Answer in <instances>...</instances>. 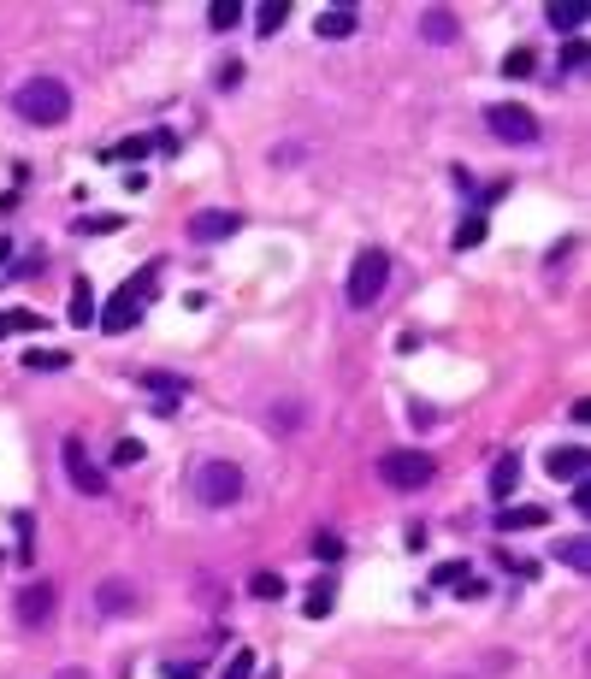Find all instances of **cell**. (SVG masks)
<instances>
[{
  "label": "cell",
  "mask_w": 591,
  "mask_h": 679,
  "mask_svg": "<svg viewBox=\"0 0 591 679\" xmlns=\"http://www.w3.org/2000/svg\"><path fill=\"white\" fill-rule=\"evenodd\" d=\"M12 113L24 124H66L71 119V89L60 83V77H30V83H18L12 89Z\"/></svg>",
  "instance_id": "obj_1"
},
{
  "label": "cell",
  "mask_w": 591,
  "mask_h": 679,
  "mask_svg": "<svg viewBox=\"0 0 591 679\" xmlns=\"http://www.w3.org/2000/svg\"><path fill=\"white\" fill-rule=\"evenodd\" d=\"M154 290H160V260H148L131 284H119V296H113V302H107V313H101V331H113V337H119V331H131L136 319L148 313Z\"/></svg>",
  "instance_id": "obj_2"
},
{
  "label": "cell",
  "mask_w": 591,
  "mask_h": 679,
  "mask_svg": "<svg viewBox=\"0 0 591 679\" xmlns=\"http://www.w3.org/2000/svg\"><path fill=\"white\" fill-rule=\"evenodd\" d=\"M190 491H196L201 508H231L237 496H243V467L237 461H201L196 473H190Z\"/></svg>",
  "instance_id": "obj_3"
},
{
  "label": "cell",
  "mask_w": 591,
  "mask_h": 679,
  "mask_svg": "<svg viewBox=\"0 0 591 679\" xmlns=\"http://www.w3.org/2000/svg\"><path fill=\"white\" fill-rule=\"evenodd\" d=\"M391 284V254L385 248H361L349 266V308H373Z\"/></svg>",
  "instance_id": "obj_4"
},
{
  "label": "cell",
  "mask_w": 591,
  "mask_h": 679,
  "mask_svg": "<svg viewBox=\"0 0 591 679\" xmlns=\"http://www.w3.org/2000/svg\"><path fill=\"white\" fill-rule=\"evenodd\" d=\"M432 473H438V467H432V455H426V449H391V455H385V461H379V479H385V485H391V491H426V485H432Z\"/></svg>",
  "instance_id": "obj_5"
},
{
  "label": "cell",
  "mask_w": 591,
  "mask_h": 679,
  "mask_svg": "<svg viewBox=\"0 0 591 679\" xmlns=\"http://www.w3.org/2000/svg\"><path fill=\"white\" fill-rule=\"evenodd\" d=\"M485 130L497 136V142H538V113L532 107H521V101H491L485 107Z\"/></svg>",
  "instance_id": "obj_6"
},
{
  "label": "cell",
  "mask_w": 591,
  "mask_h": 679,
  "mask_svg": "<svg viewBox=\"0 0 591 679\" xmlns=\"http://www.w3.org/2000/svg\"><path fill=\"white\" fill-rule=\"evenodd\" d=\"M66 479H71V491H83V496H107V473L89 461V449H83V437H66Z\"/></svg>",
  "instance_id": "obj_7"
},
{
  "label": "cell",
  "mask_w": 591,
  "mask_h": 679,
  "mask_svg": "<svg viewBox=\"0 0 591 679\" xmlns=\"http://www.w3.org/2000/svg\"><path fill=\"white\" fill-rule=\"evenodd\" d=\"M237 213H225V207H207V213H196L190 219V243H201V248H213V243H225V237H237Z\"/></svg>",
  "instance_id": "obj_8"
},
{
  "label": "cell",
  "mask_w": 591,
  "mask_h": 679,
  "mask_svg": "<svg viewBox=\"0 0 591 679\" xmlns=\"http://www.w3.org/2000/svg\"><path fill=\"white\" fill-rule=\"evenodd\" d=\"M18 620H24V626H48V620H54V585H48V579H36V585L18 591Z\"/></svg>",
  "instance_id": "obj_9"
},
{
  "label": "cell",
  "mask_w": 591,
  "mask_h": 679,
  "mask_svg": "<svg viewBox=\"0 0 591 679\" xmlns=\"http://www.w3.org/2000/svg\"><path fill=\"white\" fill-rule=\"evenodd\" d=\"M95 603H101V615H107V620L131 615V609H136V585H131V579H101V585H95Z\"/></svg>",
  "instance_id": "obj_10"
},
{
  "label": "cell",
  "mask_w": 591,
  "mask_h": 679,
  "mask_svg": "<svg viewBox=\"0 0 591 679\" xmlns=\"http://www.w3.org/2000/svg\"><path fill=\"white\" fill-rule=\"evenodd\" d=\"M420 36H426L432 48H450V42H456V12H450V6H426V12H420Z\"/></svg>",
  "instance_id": "obj_11"
},
{
  "label": "cell",
  "mask_w": 591,
  "mask_h": 679,
  "mask_svg": "<svg viewBox=\"0 0 591 679\" xmlns=\"http://www.w3.org/2000/svg\"><path fill=\"white\" fill-rule=\"evenodd\" d=\"M532 526H550V508H532V502L497 508V532H532Z\"/></svg>",
  "instance_id": "obj_12"
},
{
  "label": "cell",
  "mask_w": 591,
  "mask_h": 679,
  "mask_svg": "<svg viewBox=\"0 0 591 679\" xmlns=\"http://www.w3.org/2000/svg\"><path fill=\"white\" fill-rule=\"evenodd\" d=\"M314 30H320V36H326V42H349V36H355V30H361V24H355V6H326V12H320V24H314Z\"/></svg>",
  "instance_id": "obj_13"
},
{
  "label": "cell",
  "mask_w": 591,
  "mask_h": 679,
  "mask_svg": "<svg viewBox=\"0 0 591 679\" xmlns=\"http://www.w3.org/2000/svg\"><path fill=\"white\" fill-rule=\"evenodd\" d=\"M550 479L556 485H580L586 479V449H556L550 455Z\"/></svg>",
  "instance_id": "obj_14"
},
{
  "label": "cell",
  "mask_w": 591,
  "mask_h": 679,
  "mask_svg": "<svg viewBox=\"0 0 591 679\" xmlns=\"http://www.w3.org/2000/svg\"><path fill=\"white\" fill-rule=\"evenodd\" d=\"M142 390H154V402H184V378L178 372H142Z\"/></svg>",
  "instance_id": "obj_15"
},
{
  "label": "cell",
  "mask_w": 591,
  "mask_h": 679,
  "mask_svg": "<svg viewBox=\"0 0 591 679\" xmlns=\"http://www.w3.org/2000/svg\"><path fill=\"white\" fill-rule=\"evenodd\" d=\"M515 485H521V461H515V455H503V461L491 467V496H497V502H509V496H515Z\"/></svg>",
  "instance_id": "obj_16"
},
{
  "label": "cell",
  "mask_w": 591,
  "mask_h": 679,
  "mask_svg": "<svg viewBox=\"0 0 591 679\" xmlns=\"http://www.w3.org/2000/svg\"><path fill=\"white\" fill-rule=\"evenodd\" d=\"M544 18H550L556 30H586V6H574V0H550Z\"/></svg>",
  "instance_id": "obj_17"
},
{
  "label": "cell",
  "mask_w": 591,
  "mask_h": 679,
  "mask_svg": "<svg viewBox=\"0 0 591 679\" xmlns=\"http://www.w3.org/2000/svg\"><path fill=\"white\" fill-rule=\"evenodd\" d=\"M89 319H101L95 290H89V284H71V325H89Z\"/></svg>",
  "instance_id": "obj_18"
},
{
  "label": "cell",
  "mask_w": 591,
  "mask_h": 679,
  "mask_svg": "<svg viewBox=\"0 0 591 679\" xmlns=\"http://www.w3.org/2000/svg\"><path fill=\"white\" fill-rule=\"evenodd\" d=\"M556 556H562V567L586 573V567H591V544H586V538H562V544H556Z\"/></svg>",
  "instance_id": "obj_19"
},
{
  "label": "cell",
  "mask_w": 591,
  "mask_h": 679,
  "mask_svg": "<svg viewBox=\"0 0 591 679\" xmlns=\"http://www.w3.org/2000/svg\"><path fill=\"white\" fill-rule=\"evenodd\" d=\"M284 18H290V0H266V6H255V30H261V36H272Z\"/></svg>",
  "instance_id": "obj_20"
},
{
  "label": "cell",
  "mask_w": 591,
  "mask_h": 679,
  "mask_svg": "<svg viewBox=\"0 0 591 679\" xmlns=\"http://www.w3.org/2000/svg\"><path fill=\"white\" fill-rule=\"evenodd\" d=\"M207 24H213V30H237V24H243V6H237V0H213V6H207Z\"/></svg>",
  "instance_id": "obj_21"
},
{
  "label": "cell",
  "mask_w": 591,
  "mask_h": 679,
  "mask_svg": "<svg viewBox=\"0 0 591 679\" xmlns=\"http://www.w3.org/2000/svg\"><path fill=\"white\" fill-rule=\"evenodd\" d=\"M119 225H125L119 213H83V219H77V231H83V237H113Z\"/></svg>",
  "instance_id": "obj_22"
},
{
  "label": "cell",
  "mask_w": 591,
  "mask_h": 679,
  "mask_svg": "<svg viewBox=\"0 0 591 679\" xmlns=\"http://www.w3.org/2000/svg\"><path fill=\"white\" fill-rule=\"evenodd\" d=\"M479 243H485V213H467L456 225V248L467 254V248H479Z\"/></svg>",
  "instance_id": "obj_23"
},
{
  "label": "cell",
  "mask_w": 591,
  "mask_h": 679,
  "mask_svg": "<svg viewBox=\"0 0 591 679\" xmlns=\"http://www.w3.org/2000/svg\"><path fill=\"white\" fill-rule=\"evenodd\" d=\"M290 585H284V573H255L249 579V597H261V603H272V597H284Z\"/></svg>",
  "instance_id": "obj_24"
},
{
  "label": "cell",
  "mask_w": 591,
  "mask_h": 679,
  "mask_svg": "<svg viewBox=\"0 0 591 679\" xmlns=\"http://www.w3.org/2000/svg\"><path fill=\"white\" fill-rule=\"evenodd\" d=\"M24 367H30V372H66L71 361L60 355V349H30V355H24Z\"/></svg>",
  "instance_id": "obj_25"
},
{
  "label": "cell",
  "mask_w": 591,
  "mask_h": 679,
  "mask_svg": "<svg viewBox=\"0 0 591 679\" xmlns=\"http://www.w3.org/2000/svg\"><path fill=\"white\" fill-rule=\"evenodd\" d=\"M331 603H337V591H331V585H314V591H308V603H302V615H308V620H326Z\"/></svg>",
  "instance_id": "obj_26"
},
{
  "label": "cell",
  "mask_w": 591,
  "mask_h": 679,
  "mask_svg": "<svg viewBox=\"0 0 591 679\" xmlns=\"http://www.w3.org/2000/svg\"><path fill=\"white\" fill-rule=\"evenodd\" d=\"M0 325H6V331H42L48 319H42L36 308H12V313H0Z\"/></svg>",
  "instance_id": "obj_27"
},
{
  "label": "cell",
  "mask_w": 591,
  "mask_h": 679,
  "mask_svg": "<svg viewBox=\"0 0 591 679\" xmlns=\"http://www.w3.org/2000/svg\"><path fill=\"white\" fill-rule=\"evenodd\" d=\"M467 579H473L467 561H438V567H432V585H450V591H456V585H467Z\"/></svg>",
  "instance_id": "obj_28"
},
{
  "label": "cell",
  "mask_w": 591,
  "mask_h": 679,
  "mask_svg": "<svg viewBox=\"0 0 591 679\" xmlns=\"http://www.w3.org/2000/svg\"><path fill=\"white\" fill-rule=\"evenodd\" d=\"M580 65H586V42H580V36H568V42H562V60H556V71H562V77H574Z\"/></svg>",
  "instance_id": "obj_29"
},
{
  "label": "cell",
  "mask_w": 591,
  "mask_h": 679,
  "mask_svg": "<svg viewBox=\"0 0 591 679\" xmlns=\"http://www.w3.org/2000/svg\"><path fill=\"white\" fill-rule=\"evenodd\" d=\"M219 679H255V650H231V662H225Z\"/></svg>",
  "instance_id": "obj_30"
},
{
  "label": "cell",
  "mask_w": 591,
  "mask_h": 679,
  "mask_svg": "<svg viewBox=\"0 0 591 679\" xmlns=\"http://www.w3.org/2000/svg\"><path fill=\"white\" fill-rule=\"evenodd\" d=\"M532 65H538V54H532V48H515V54L503 60V77H532Z\"/></svg>",
  "instance_id": "obj_31"
},
{
  "label": "cell",
  "mask_w": 591,
  "mask_h": 679,
  "mask_svg": "<svg viewBox=\"0 0 591 679\" xmlns=\"http://www.w3.org/2000/svg\"><path fill=\"white\" fill-rule=\"evenodd\" d=\"M154 148V136H136V142H119V148H107V160H142Z\"/></svg>",
  "instance_id": "obj_32"
},
{
  "label": "cell",
  "mask_w": 591,
  "mask_h": 679,
  "mask_svg": "<svg viewBox=\"0 0 591 679\" xmlns=\"http://www.w3.org/2000/svg\"><path fill=\"white\" fill-rule=\"evenodd\" d=\"M343 556V538H337V532H320V538H314V561H337Z\"/></svg>",
  "instance_id": "obj_33"
},
{
  "label": "cell",
  "mask_w": 591,
  "mask_h": 679,
  "mask_svg": "<svg viewBox=\"0 0 591 679\" xmlns=\"http://www.w3.org/2000/svg\"><path fill=\"white\" fill-rule=\"evenodd\" d=\"M142 455H148V449H142V443H136V437H125V443H119V449H113V461H119V467H136V461H142Z\"/></svg>",
  "instance_id": "obj_34"
},
{
  "label": "cell",
  "mask_w": 591,
  "mask_h": 679,
  "mask_svg": "<svg viewBox=\"0 0 591 679\" xmlns=\"http://www.w3.org/2000/svg\"><path fill=\"white\" fill-rule=\"evenodd\" d=\"M237 83H243V65L225 60V65H219V89H237Z\"/></svg>",
  "instance_id": "obj_35"
},
{
  "label": "cell",
  "mask_w": 591,
  "mask_h": 679,
  "mask_svg": "<svg viewBox=\"0 0 591 679\" xmlns=\"http://www.w3.org/2000/svg\"><path fill=\"white\" fill-rule=\"evenodd\" d=\"M166 679H201L196 668H166Z\"/></svg>",
  "instance_id": "obj_36"
},
{
  "label": "cell",
  "mask_w": 591,
  "mask_h": 679,
  "mask_svg": "<svg viewBox=\"0 0 591 679\" xmlns=\"http://www.w3.org/2000/svg\"><path fill=\"white\" fill-rule=\"evenodd\" d=\"M54 679H89V674H83V668H60Z\"/></svg>",
  "instance_id": "obj_37"
},
{
  "label": "cell",
  "mask_w": 591,
  "mask_h": 679,
  "mask_svg": "<svg viewBox=\"0 0 591 679\" xmlns=\"http://www.w3.org/2000/svg\"><path fill=\"white\" fill-rule=\"evenodd\" d=\"M6 254H12V243H6V237H0V260H6Z\"/></svg>",
  "instance_id": "obj_38"
}]
</instances>
